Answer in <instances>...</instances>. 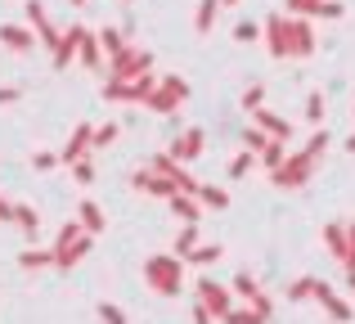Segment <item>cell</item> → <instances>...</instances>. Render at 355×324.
Wrapping results in <instances>:
<instances>
[{"label": "cell", "mask_w": 355, "mask_h": 324, "mask_svg": "<svg viewBox=\"0 0 355 324\" xmlns=\"http://www.w3.org/2000/svg\"><path fill=\"white\" fill-rule=\"evenodd\" d=\"M261 36V27L252 23V18H243V23H234V41H243V45H252Z\"/></svg>", "instance_id": "cell-40"}, {"label": "cell", "mask_w": 355, "mask_h": 324, "mask_svg": "<svg viewBox=\"0 0 355 324\" xmlns=\"http://www.w3.org/2000/svg\"><path fill=\"white\" fill-rule=\"evenodd\" d=\"M184 271H189V266H184L175 253L148 257V262H144V284L157 293V298H180V289H184Z\"/></svg>", "instance_id": "cell-1"}, {"label": "cell", "mask_w": 355, "mask_h": 324, "mask_svg": "<svg viewBox=\"0 0 355 324\" xmlns=\"http://www.w3.org/2000/svg\"><path fill=\"white\" fill-rule=\"evenodd\" d=\"M77 239H86V225H81V221H63V230H59V239H54V248H72Z\"/></svg>", "instance_id": "cell-31"}, {"label": "cell", "mask_w": 355, "mask_h": 324, "mask_svg": "<svg viewBox=\"0 0 355 324\" xmlns=\"http://www.w3.org/2000/svg\"><path fill=\"white\" fill-rule=\"evenodd\" d=\"M148 68H153V54L139 50V45H121L113 59H108V77H117V81H135Z\"/></svg>", "instance_id": "cell-3"}, {"label": "cell", "mask_w": 355, "mask_h": 324, "mask_svg": "<svg viewBox=\"0 0 355 324\" xmlns=\"http://www.w3.org/2000/svg\"><path fill=\"white\" fill-rule=\"evenodd\" d=\"M166 203H171V212H175V216L184 221V225H198L202 207H198V198H193V194H180V189H175V194H171Z\"/></svg>", "instance_id": "cell-20"}, {"label": "cell", "mask_w": 355, "mask_h": 324, "mask_svg": "<svg viewBox=\"0 0 355 324\" xmlns=\"http://www.w3.org/2000/svg\"><path fill=\"white\" fill-rule=\"evenodd\" d=\"M266 144H270V135L261 131V126H248V131H243V149H252L257 158H261V149H266Z\"/></svg>", "instance_id": "cell-35"}, {"label": "cell", "mask_w": 355, "mask_h": 324, "mask_svg": "<svg viewBox=\"0 0 355 324\" xmlns=\"http://www.w3.org/2000/svg\"><path fill=\"white\" fill-rule=\"evenodd\" d=\"M257 162H261L257 153H252V149H243V153H234V158H230V176H234V180H243V176H248Z\"/></svg>", "instance_id": "cell-32"}, {"label": "cell", "mask_w": 355, "mask_h": 324, "mask_svg": "<svg viewBox=\"0 0 355 324\" xmlns=\"http://www.w3.org/2000/svg\"><path fill=\"white\" fill-rule=\"evenodd\" d=\"M324 244H329V253L338 257V262L351 257V239H347V225H342V221H329V225H324Z\"/></svg>", "instance_id": "cell-17"}, {"label": "cell", "mask_w": 355, "mask_h": 324, "mask_svg": "<svg viewBox=\"0 0 355 324\" xmlns=\"http://www.w3.org/2000/svg\"><path fill=\"white\" fill-rule=\"evenodd\" d=\"M198 244H202L198 225H180V235H175V257H180V262H184V257H189V253H193V248H198Z\"/></svg>", "instance_id": "cell-27"}, {"label": "cell", "mask_w": 355, "mask_h": 324, "mask_svg": "<svg viewBox=\"0 0 355 324\" xmlns=\"http://www.w3.org/2000/svg\"><path fill=\"white\" fill-rule=\"evenodd\" d=\"M315 302L324 307V316L338 320V324H351V320H355V307H347V302H342V298H338V293H333L324 280H315Z\"/></svg>", "instance_id": "cell-8"}, {"label": "cell", "mask_w": 355, "mask_h": 324, "mask_svg": "<svg viewBox=\"0 0 355 324\" xmlns=\"http://www.w3.org/2000/svg\"><path fill=\"white\" fill-rule=\"evenodd\" d=\"M347 284H351V289H355V266H347Z\"/></svg>", "instance_id": "cell-48"}, {"label": "cell", "mask_w": 355, "mask_h": 324, "mask_svg": "<svg viewBox=\"0 0 355 324\" xmlns=\"http://www.w3.org/2000/svg\"><path fill=\"white\" fill-rule=\"evenodd\" d=\"M220 257H225V248H220V244H198L189 257H184V266H189V271H202V266H216Z\"/></svg>", "instance_id": "cell-23"}, {"label": "cell", "mask_w": 355, "mask_h": 324, "mask_svg": "<svg viewBox=\"0 0 355 324\" xmlns=\"http://www.w3.org/2000/svg\"><path fill=\"white\" fill-rule=\"evenodd\" d=\"M306 122L311 126L324 122V90H311V95H306Z\"/></svg>", "instance_id": "cell-34"}, {"label": "cell", "mask_w": 355, "mask_h": 324, "mask_svg": "<svg viewBox=\"0 0 355 324\" xmlns=\"http://www.w3.org/2000/svg\"><path fill=\"white\" fill-rule=\"evenodd\" d=\"M311 298H315V275H302L288 284V302H311Z\"/></svg>", "instance_id": "cell-29"}, {"label": "cell", "mask_w": 355, "mask_h": 324, "mask_svg": "<svg viewBox=\"0 0 355 324\" xmlns=\"http://www.w3.org/2000/svg\"><path fill=\"white\" fill-rule=\"evenodd\" d=\"M121 135V126L117 122H108V126H95V144H90V149H104V144H113Z\"/></svg>", "instance_id": "cell-39"}, {"label": "cell", "mask_w": 355, "mask_h": 324, "mask_svg": "<svg viewBox=\"0 0 355 324\" xmlns=\"http://www.w3.org/2000/svg\"><path fill=\"white\" fill-rule=\"evenodd\" d=\"M193 324H211V316H207L202 307H193Z\"/></svg>", "instance_id": "cell-47"}, {"label": "cell", "mask_w": 355, "mask_h": 324, "mask_svg": "<svg viewBox=\"0 0 355 324\" xmlns=\"http://www.w3.org/2000/svg\"><path fill=\"white\" fill-rule=\"evenodd\" d=\"M230 293H234V298H243V302H252V298L261 293L257 275H252V271H239V275H234V289H230Z\"/></svg>", "instance_id": "cell-28"}, {"label": "cell", "mask_w": 355, "mask_h": 324, "mask_svg": "<svg viewBox=\"0 0 355 324\" xmlns=\"http://www.w3.org/2000/svg\"><path fill=\"white\" fill-rule=\"evenodd\" d=\"M121 45H126V41H121V32H117V27H104V32H99V50H104V63L113 59Z\"/></svg>", "instance_id": "cell-33"}, {"label": "cell", "mask_w": 355, "mask_h": 324, "mask_svg": "<svg viewBox=\"0 0 355 324\" xmlns=\"http://www.w3.org/2000/svg\"><path fill=\"white\" fill-rule=\"evenodd\" d=\"M261 104H266V86H261V81H252V86L243 90V108H252V113H257Z\"/></svg>", "instance_id": "cell-38"}, {"label": "cell", "mask_w": 355, "mask_h": 324, "mask_svg": "<svg viewBox=\"0 0 355 324\" xmlns=\"http://www.w3.org/2000/svg\"><path fill=\"white\" fill-rule=\"evenodd\" d=\"M130 185H135L139 194H153V198H171V194H175V185L166 180V176H157L153 167H144V171H135V176H130Z\"/></svg>", "instance_id": "cell-13"}, {"label": "cell", "mask_w": 355, "mask_h": 324, "mask_svg": "<svg viewBox=\"0 0 355 324\" xmlns=\"http://www.w3.org/2000/svg\"><path fill=\"white\" fill-rule=\"evenodd\" d=\"M0 45H9L14 54H32L36 50V36L23 32V27H14V23H5V27H0Z\"/></svg>", "instance_id": "cell-19"}, {"label": "cell", "mask_w": 355, "mask_h": 324, "mask_svg": "<svg viewBox=\"0 0 355 324\" xmlns=\"http://www.w3.org/2000/svg\"><path fill=\"white\" fill-rule=\"evenodd\" d=\"M18 99H23V90H18V86H0V104H18Z\"/></svg>", "instance_id": "cell-44"}, {"label": "cell", "mask_w": 355, "mask_h": 324, "mask_svg": "<svg viewBox=\"0 0 355 324\" xmlns=\"http://www.w3.org/2000/svg\"><path fill=\"white\" fill-rule=\"evenodd\" d=\"M198 307L207 311L211 320H225L230 307H234V293H230L225 284H216V280H207V275H202V280H198Z\"/></svg>", "instance_id": "cell-5"}, {"label": "cell", "mask_w": 355, "mask_h": 324, "mask_svg": "<svg viewBox=\"0 0 355 324\" xmlns=\"http://www.w3.org/2000/svg\"><path fill=\"white\" fill-rule=\"evenodd\" d=\"M77 63H81V68H90V72H99V68H104V50H99V36H95V32H86V36H81Z\"/></svg>", "instance_id": "cell-21"}, {"label": "cell", "mask_w": 355, "mask_h": 324, "mask_svg": "<svg viewBox=\"0 0 355 324\" xmlns=\"http://www.w3.org/2000/svg\"><path fill=\"white\" fill-rule=\"evenodd\" d=\"M0 221H5V225H14V203H9L5 194H0Z\"/></svg>", "instance_id": "cell-45"}, {"label": "cell", "mask_w": 355, "mask_h": 324, "mask_svg": "<svg viewBox=\"0 0 355 324\" xmlns=\"http://www.w3.org/2000/svg\"><path fill=\"white\" fill-rule=\"evenodd\" d=\"M288 14L293 18H342L347 9L338 0H288Z\"/></svg>", "instance_id": "cell-10"}, {"label": "cell", "mask_w": 355, "mask_h": 324, "mask_svg": "<svg viewBox=\"0 0 355 324\" xmlns=\"http://www.w3.org/2000/svg\"><path fill=\"white\" fill-rule=\"evenodd\" d=\"M72 176H77V185H95V162H90V158L72 162Z\"/></svg>", "instance_id": "cell-42"}, {"label": "cell", "mask_w": 355, "mask_h": 324, "mask_svg": "<svg viewBox=\"0 0 355 324\" xmlns=\"http://www.w3.org/2000/svg\"><path fill=\"white\" fill-rule=\"evenodd\" d=\"M32 167H36V171H54V167H59V153H50V149L32 153Z\"/></svg>", "instance_id": "cell-43"}, {"label": "cell", "mask_w": 355, "mask_h": 324, "mask_svg": "<svg viewBox=\"0 0 355 324\" xmlns=\"http://www.w3.org/2000/svg\"><path fill=\"white\" fill-rule=\"evenodd\" d=\"M18 266H23V271H54V248L45 253V248H36V244H32L23 257H18Z\"/></svg>", "instance_id": "cell-25"}, {"label": "cell", "mask_w": 355, "mask_h": 324, "mask_svg": "<svg viewBox=\"0 0 355 324\" xmlns=\"http://www.w3.org/2000/svg\"><path fill=\"white\" fill-rule=\"evenodd\" d=\"M230 5H239V0H220V9H230Z\"/></svg>", "instance_id": "cell-50"}, {"label": "cell", "mask_w": 355, "mask_h": 324, "mask_svg": "<svg viewBox=\"0 0 355 324\" xmlns=\"http://www.w3.org/2000/svg\"><path fill=\"white\" fill-rule=\"evenodd\" d=\"M315 54V27L306 18H288V59H311Z\"/></svg>", "instance_id": "cell-6"}, {"label": "cell", "mask_w": 355, "mask_h": 324, "mask_svg": "<svg viewBox=\"0 0 355 324\" xmlns=\"http://www.w3.org/2000/svg\"><path fill=\"white\" fill-rule=\"evenodd\" d=\"M27 23L36 27V36L45 41V50L54 54V45H59V36H63V32L50 23V14H45V5H41V0H27Z\"/></svg>", "instance_id": "cell-9"}, {"label": "cell", "mask_w": 355, "mask_h": 324, "mask_svg": "<svg viewBox=\"0 0 355 324\" xmlns=\"http://www.w3.org/2000/svg\"><path fill=\"white\" fill-rule=\"evenodd\" d=\"M315 167H320V162H315L306 149H302V153H288V158L279 162L275 171H270V180H275L279 189H302V185L315 176Z\"/></svg>", "instance_id": "cell-2"}, {"label": "cell", "mask_w": 355, "mask_h": 324, "mask_svg": "<svg viewBox=\"0 0 355 324\" xmlns=\"http://www.w3.org/2000/svg\"><path fill=\"white\" fill-rule=\"evenodd\" d=\"M324 149H329V131H324V126H315V135L306 140V153L320 162V158H324Z\"/></svg>", "instance_id": "cell-36"}, {"label": "cell", "mask_w": 355, "mask_h": 324, "mask_svg": "<svg viewBox=\"0 0 355 324\" xmlns=\"http://www.w3.org/2000/svg\"><path fill=\"white\" fill-rule=\"evenodd\" d=\"M90 244H95V235L77 239V244H72V248H54V271H72V266H77L81 257L90 253Z\"/></svg>", "instance_id": "cell-16"}, {"label": "cell", "mask_w": 355, "mask_h": 324, "mask_svg": "<svg viewBox=\"0 0 355 324\" xmlns=\"http://www.w3.org/2000/svg\"><path fill=\"white\" fill-rule=\"evenodd\" d=\"M77 221L86 225V235H104V212H99V203H95V198H81Z\"/></svg>", "instance_id": "cell-24"}, {"label": "cell", "mask_w": 355, "mask_h": 324, "mask_svg": "<svg viewBox=\"0 0 355 324\" xmlns=\"http://www.w3.org/2000/svg\"><path fill=\"white\" fill-rule=\"evenodd\" d=\"M90 144H95V122H81V126H72V135H68V144H63V153H59V162H81V158H90Z\"/></svg>", "instance_id": "cell-7"}, {"label": "cell", "mask_w": 355, "mask_h": 324, "mask_svg": "<svg viewBox=\"0 0 355 324\" xmlns=\"http://www.w3.org/2000/svg\"><path fill=\"white\" fill-rule=\"evenodd\" d=\"M225 324H266V320H261V316H257V311H252V307H230Z\"/></svg>", "instance_id": "cell-37"}, {"label": "cell", "mask_w": 355, "mask_h": 324, "mask_svg": "<svg viewBox=\"0 0 355 324\" xmlns=\"http://www.w3.org/2000/svg\"><path fill=\"white\" fill-rule=\"evenodd\" d=\"M81 36H86V27L81 23H72V27H63V36H59V45H54V68H68L72 59H77V50H81Z\"/></svg>", "instance_id": "cell-11"}, {"label": "cell", "mask_w": 355, "mask_h": 324, "mask_svg": "<svg viewBox=\"0 0 355 324\" xmlns=\"http://www.w3.org/2000/svg\"><path fill=\"white\" fill-rule=\"evenodd\" d=\"M266 41H270V54H275V59H288V18L284 14L266 18Z\"/></svg>", "instance_id": "cell-15"}, {"label": "cell", "mask_w": 355, "mask_h": 324, "mask_svg": "<svg viewBox=\"0 0 355 324\" xmlns=\"http://www.w3.org/2000/svg\"><path fill=\"white\" fill-rule=\"evenodd\" d=\"M216 14H220V0H198V14H193V27H198L202 36L216 27Z\"/></svg>", "instance_id": "cell-26"}, {"label": "cell", "mask_w": 355, "mask_h": 324, "mask_svg": "<svg viewBox=\"0 0 355 324\" xmlns=\"http://www.w3.org/2000/svg\"><path fill=\"white\" fill-rule=\"evenodd\" d=\"M284 158H288V144H284V140H270L266 149H261V167H266V171H275Z\"/></svg>", "instance_id": "cell-30"}, {"label": "cell", "mask_w": 355, "mask_h": 324, "mask_svg": "<svg viewBox=\"0 0 355 324\" xmlns=\"http://www.w3.org/2000/svg\"><path fill=\"white\" fill-rule=\"evenodd\" d=\"M202 144H207V135H202V126H189V131L180 135V140L171 144V158L175 162H193L202 153Z\"/></svg>", "instance_id": "cell-14"}, {"label": "cell", "mask_w": 355, "mask_h": 324, "mask_svg": "<svg viewBox=\"0 0 355 324\" xmlns=\"http://www.w3.org/2000/svg\"><path fill=\"white\" fill-rule=\"evenodd\" d=\"M184 99H189V81H184V77H162L153 86V95H148L144 108H153V113H175Z\"/></svg>", "instance_id": "cell-4"}, {"label": "cell", "mask_w": 355, "mask_h": 324, "mask_svg": "<svg viewBox=\"0 0 355 324\" xmlns=\"http://www.w3.org/2000/svg\"><path fill=\"white\" fill-rule=\"evenodd\" d=\"M347 239H351V257H347V266H355V221L347 225Z\"/></svg>", "instance_id": "cell-46"}, {"label": "cell", "mask_w": 355, "mask_h": 324, "mask_svg": "<svg viewBox=\"0 0 355 324\" xmlns=\"http://www.w3.org/2000/svg\"><path fill=\"white\" fill-rule=\"evenodd\" d=\"M347 153H355V135H347Z\"/></svg>", "instance_id": "cell-49"}, {"label": "cell", "mask_w": 355, "mask_h": 324, "mask_svg": "<svg viewBox=\"0 0 355 324\" xmlns=\"http://www.w3.org/2000/svg\"><path fill=\"white\" fill-rule=\"evenodd\" d=\"M252 126H261L270 140L293 144V122H288V117H279V113H270V108H257V113H252Z\"/></svg>", "instance_id": "cell-12"}, {"label": "cell", "mask_w": 355, "mask_h": 324, "mask_svg": "<svg viewBox=\"0 0 355 324\" xmlns=\"http://www.w3.org/2000/svg\"><path fill=\"white\" fill-rule=\"evenodd\" d=\"M99 320L104 324H126V311H121L117 302H99Z\"/></svg>", "instance_id": "cell-41"}, {"label": "cell", "mask_w": 355, "mask_h": 324, "mask_svg": "<svg viewBox=\"0 0 355 324\" xmlns=\"http://www.w3.org/2000/svg\"><path fill=\"white\" fill-rule=\"evenodd\" d=\"M193 198H198L202 212H225L230 207V194L220 189V185H198V194H193Z\"/></svg>", "instance_id": "cell-22"}, {"label": "cell", "mask_w": 355, "mask_h": 324, "mask_svg": "<svg viewBox=\"0 0 355 324\" xmlns=\"http://www.w3.org/2000/svg\"><path fill=\"white\" fill-rule=\"evenodd\" d=\"M14 225L23 230L27 244H36V230H41V212H36L32 203H14Z\"/></svg>", "instance_id": "cell-18"}]
</instances>
